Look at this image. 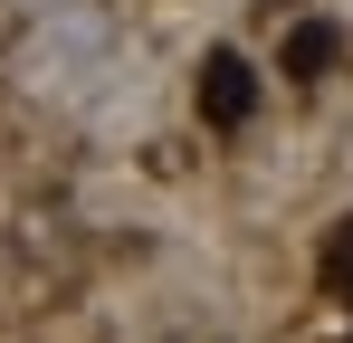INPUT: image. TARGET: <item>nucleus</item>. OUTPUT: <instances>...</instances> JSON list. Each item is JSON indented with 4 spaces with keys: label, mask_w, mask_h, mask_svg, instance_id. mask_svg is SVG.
<instances>
[{
    "label": "nucleus",
    "mask_w": 353,
    "mask_h": 343,
    "mask_svg": "<svg viewBox=\"0 0 353 343\" xmlns=\"http://www.w3.org/2000/svg\"><path fill=\"white\" fill-rule=\"evenodd\" d=\"M325 277H334V286H344V295H353V229H344V238H334V258H325Z\"/></svg>",
    "instance_id": "7ed1b4c3"
},
{
    "label": "nucleus",
    "mask_w": 353,
    "mask_h": 343,
    "mask_svg": "<svg viewBox=\"0 0 353 343\" xmlns=\"http://www.w3.org/2000/svg\"><path fill=\"white\" fill-rule=\"evenodd\" d=\"M334 57H344V29H334V19H305V29H287V57H277V67L315 86V76H325Z\"/></svg>",
    "instance_id": "f03ea898"
},
{
    "label": "nucleus",
    "mask_w": 353,
    "mask_h": 343,
    "mask_svg": "<svg viewBox=\"0 0 353 343\" xmlns=\"http://www.w3.org/2000/svg\"><path fill=\"white\" fill-rule=\"evenodd\" d=\"M201 114H210V124H248V114H258V67L239 48L201 57Z\"/></svg>",
    "instance_id": "f257e3e1"
}]
</instances>
